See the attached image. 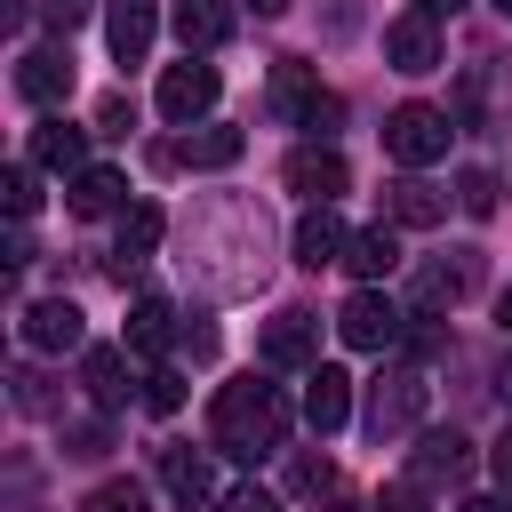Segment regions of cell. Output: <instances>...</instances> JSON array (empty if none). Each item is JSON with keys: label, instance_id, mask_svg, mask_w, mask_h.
<instances>
[{"label": "cell", "instance_id": "6da1fadb", "mask_svg": "<svg viewBox=\"0 0 512 512\" xmlns=\"http://www.w3.org/2000/svg\"><path fill=\"white\" fill-rule=\"evenodd\" d=\"M184 272L208 296H248L272 272V216L248 192H208L184 216Z\"/></svg>", "mask_w": 512, "mask_h": 512}, {"label": "cell", "instance_id": "7a4b0ae2", "mask_svg": "<svg viewBox=\"0 0 512 512\" xmlns=\"http://www.w3.org/2000/svg\"><path fill=\"white\" fill-rule=\"evenodd\" d=\"M288 416H296L288 392L264 384V376L248 368V376H232V384L216 392V408H208V440H216V456H232V464H264V456H280Z\"/></svg>", "mask_w": 512, "mask_h": 512}, {"label": "cell", "instance_id": "3957f363", "mask_svg": "<svg viewBox=\"0 0 512 512\" xmlns=\"http://www.w3.org/2000/svg\"><path fill=\"white\" fill-rule=\"evenodd\" d=\"M272 112L288 120V128H304V136H336V120H344V96H328L320 80H312V64H272Z\"/></svg>", "mask_w": 512, "mask_h": 512}, {"label": "cell", "instance_id": "277c9868", "mask_svg": "<svg viewBox=\"0 0 512 512\" xmlns=\"http://www.w3.org/2000/svg\"><path fill=\"white\" fill-rule=\"evenodd\" d=\"M424 400H432V384H424V368H384L376 384H368V440L384 448V440H400V432H416V416H424Z\"/></svg>", "mask_w": 512, "mask_h": 512}, {"label": "cell", "instance_id": "5b68a950", "mask_svg": "<svg viewBox=\"0 0 512 512\" xmlns=\"http://www.w3.org/2000/svg\"><path fill=\"white\" fill-rule=\"evenodd\" d=\"M448 136H456V128H448L440 104H392V112H384V152H392L400 168H432V160L448 152Z\"/></svg>", "mask_w": 512, "mask_h": 512}, {"label": "cell", "instance_id": "8992f818", "mask_svg": "<svg viewBox=\"0 0 512 512\" xmlns=\"http://www.w3.org/2000/svg\"><path fill=\"white\" fill-rule=\"evenodd\" d=\"M408 320H416V312H400L384 288H352L344 312H336V336H344L352 352H392V344L408 336Z\"/></svg>", "mask_w": 512, "mask_h": 512}, {"label": "cell", "instance_id": "52a82bcc", "mask_svg": "<svg viewBox=\"0 0 512 512\" xmlns=\"http://www.w3.org/2000/svg\"><path fill=\"white\" fill-rule=\"evenodd\" d=\"M224 96V72L216 64H200V56H184V64H168L160 72V112L176 120V128H192V120H208V104Z\"/></svg>", "mask_w": 512, "mask_h": 512}, {"label": "cell", "instance_id": "ba28073f", "mask_svg": "<svg viewBox=\"0 0 512 512\" xmlns=\"http://www.w3.org/2000/svg\"><path fill=\"white\" fill-rule=\"evenodd\" d=\"M280 176H288V192H304L312 208H336V200L352 192V168H344V152H328V144H296Z\"/></svg>", "mask_w": 512, "mask_h": 512}, {"label": "cell", "instance_id": "9c48e42d", "mask_svg": "<svg viewBox=\"0 0 512 512\" xmlns=\"http://www.w3.org/2000/svg\"><path fill=\"white\" fill-rule=\"evenodd\" d=\"M240 152H248V136H240V128H224V120H200V128H184L176 144H160L152 160H160V168H232Z\"/></svg>", "mask_w": 512, "mask_h": 512}, {"label": "cell", "instance_id": "30bf717a", "mask_svg": "<svg viewBox=\"0 0 512 512\" xmlns=\"http://www.w3.org/2000/svg\"><path fill=\"white\" fill-rule=\"evenodd\" d=\"M480 288V248H448L432 264H416V312H440V304H464Z\"/></svg>", "mask_w": 512, "mask_h": 512}, {"label": "cell", "instance_id": "8fae6325", "mask_svg": "<svg viewBox=\"0 0 512 512\" xmlns=\"http://www.w3.org/2000/svg\"><path fill=\"white\" fill-rule=\"evenodd\" d=\"M264 368H320V320L304 312V304H288V312H272L264 320Z\"/></svg>", "mask_w": 512, "mask_h": 512}, {"label": "cell", "instance_id": "7c38bea8", "mask_svg": "<svg viewBox=\"0 0 512 512\" xmlns=\"http://www.w3.org/2000/svg\"><path fill=\"white\" fill-rule=\"evenodd\" d=\"M16 96H24V104H64V96H72V48H64V40L24 48V56H16Z\"/></svg>", "mask_w": 512, "mask_h": 512}, {"label": "cell", "instance_id": "4fadbf2b", "mask_svg": "<svg viewBox=\"0 0 512 512\" xmlns=\"http://www.w3.org/2000/svg\"><path fill=\"white\" fill-rule=\"evenodd\" d=\"M384 64H392V72H432V64H440V24H432L424 8L392 16V24H384Z\"/></svg>", "mask_w": 512, "mask_h": 512}, {"label": "cell", "instance_id": "5bb4252c", "mask_svg": "<svg viewBox=\"0 0 512 512\" xmlns=\"http://www.w3.org/2000/svg\"><path fill=\"white\" fill-rule=\"evenodd\" d=\"M80 336H88V320H80L72 296H40V304L24 312V344H32V352H80Z\"/></svg>", "mask_w": 512, "mask_h": 512}, {"label": "cell", "instance_id": "9a60e30c", "mask_svg": "<svg viewBox=\"0 0 512 512\" xmlns=\"http://www.w3.org/2000/svg\"><path fill=\"white\" fill-rule=\"evenodd\" d=\"M152 32H160V8L152 0H104V40L120 64H144L152 56Z\"/></svg>", "mask_w": 512, "mask_h": 512}, {"label": "cell", "instance_id": "2e32d148", "mask_svg": "<svg viewBox=\"0 0 512 512\" xmlns=\"http://www.w3.org/2000/svg\"><path fill=\"white\" fill-rule=\"evenodd\" d=\"M344 416H352V376L344 368H304V424L328 440V432H344Z\"/></svg>", "mask_w": 512, "mask_h": 512}, {"label": "cell", "instance_id": "e0dca14e", "mask_svg": "<svg viewBox=\"0 0 512 512\" xmlns=\"http://www.w3.org/2000/svg\"><path fill=\"white\" fill-rule=\"evenodd\" d=\"M464 464H472V440L464 432H424L416 456H408V480L416 488H448V480H464Z\"/></svg>", "mask_w": 512, "mask_h": 512}, {"label": "cell", "instance_id": "ac0fdd59", "mask_svg": "<svg viewBox=\"0 0 512 512\" xmlns=\"http://www.w3.org/2000/svg\"><path fill=\"white\" fill-rule=\"evenodd\" d=\"M168 24H176V40H184V56H208V48L232 40V0H176Z\"/></svg>", "mask_w": 512, "mask_h": 512}, {"label": "cell", "instance_id": "d6986e66", "mask_svg": "<svg viewBox=\"0 0 512 512\" xmlns=\"http://www.w3.org/2000/svg\"><path fill=\"white\" fill-rule=\"evenodd\" d=\"M80 384H88V400H96L104 416H120V408H128V392H136V384H128V352L88 344V352H80Z\"/></svg>", "mask_w": 512, "mask_h": 512}, {"label": "cell", "instance_id": "ffe728a7", "mask_svg": "<svg viewBox=\"0 0 512 512\" xmlns=\"http://www.w3.org/2000/svg\"><path fill=\"white\" fill-rule=\"evenodd\" d=\"M160 488H168L184 512H200V504H208V488H216V480H208V456H200V448H184V440H160Z\"/></svg>", "mask_w": 512, "mask_h": 512}, {"label": "cell", "instance_id": "44dd1931", "mask_svg": "<svg viewBox=\"0 0 512 512\" xmlns=\"http://www.w3.org/2000/svg\"><path fill=\"white\" fill-rule=\"evenodd\" d=\"M64 208L72 216H128V176L120 168H80L64 184Z\"/></svg>", "mask_w": 512, "mask_h": 512}, {"label": "cell", "instance_id": "7402d4cb", "mask_svg": "<svg viewBox=\"0 0 512 512\" xmlns=\"http://www.w3.org/2000/svg\"><path fill=\"white\" fill-rule=\"evenodd\" d=\"M80 152H88V128H72V120H40V128H32V168H56V176L72 184V176L88 168Z\"/></svg>", "mask_w": 512, "mask_h": 512}, {"label": "cell", "instance_id": "603a6c76", "mask_svg": "<svg viewBox=\"0 0 512 512\" xmlns=\"http://www.w3.org/2000/svg\"><path fill=\"white\" fill-rule=\"evenodd\" d=\"M344 264H352V280H360V288H376L384 272H400V232H392V224L352 232V240H344Z\"/></svg>", "mask_w": 512, "mask_h": 512}, {"label": "cell", "instance_id": "cb8c5ba5", "mask_svg": "<svg viewBox=\"0 0 512 512\" xmlns=\"http://www.w3.org/2000/svg\"><path fill=\"white\" fill-rule=\"evenodd\" d=\"M176 328H184V320H176V304H168V296H136V304H128V352L160 360V352L176 344Z\"/></svg>", "mask_w": 512, "mask_h": 512}, {"label": "cell", "instance_id": "d4e9b609", "mask_svg": "<svg viewBox=\"0 0 512 512\" xmlns=\"http://www.w3.org/2000/svg\"><path fill=\"white\" fill-rule=\"evenodd\" d=\"M344 224H336V208H304V224H296V264L304 272H320V264H344Z\"/></svg>", "mask_w": 512, "mask_h": 512}, {"label": "cell", "instance_id": "484cf974", "mask_svg": "<svg viewBox=\"0 0 512 512\" xmlns=\"http://www.w3.org/2000/svg\"><path fill=\"white\" fill-rule=\"evenodd\" d=\"M160 232H168V216H160L152 200H136V208L120 216V248H112V272L128 280V264H144V256L160 248Z\"/></svg>", "mask_w": 512, "mask_h": 512}, {"label": "cell", "instance_id": "4316f807", "mask_svg": "<svg viewBox=\"0 0 512 512\" xmlns=\"http://www.w3.org/2000/svg\"><path fill=\"white\" fill-rule=\"evenodd\" d=\"M384 216H392V224H440V216H448V192H432L424 176H400V184L384 192Z\"/></svg>", "mask_w": 512, "mask_h": 512}, {"label": "cell", "instance_id": "83f0119b", "mask_svg": "<svg viewBox=\"0 0 512 512\" xmlns=\"http://www.w3.org/2000/svg\"><path fill=\"white\" fill-rule=\"evenodd\" d=\"M456 208H464V216H496V176H488V168H464V176H456Z\"/></svg>", "mask_w": 512, "mask_h": 512}, {"label": "cell", "instance_id": "f1b7e54d", "mask_svg": "<svg viewBox=\"0 0 512 512\" xmlns=\"http://www.w3.org/2000/svg\"><path fill=\"white\" fill-rule=\"evenodd\" d=\"M144 408H152V416H176V408H184V376H176V368H152V376H144Z\"/></svg>", "mask_w": 512, "mask_h": 512}, {"label": "cell", "instance_id": "f546056e", "mask_svg": "<svg viewBox=\"0 0 512 512\" xmlns=\"http://www.w3.org/2000/svg\"><path fill=\"white\" fill-rule=\"evenodd\" d=\"M104 448H112V424H104V416H96V424H64V456H80V464H96Z\"/></svg>", "mask_w": 512, "mask_h": 512}, {"label": "cell", "instance_id": "4dcf8cb0", "mask_svg": "<svg viewBox=\"0 0 512 512\" xmlns=\"http://www.w3.org/2000/svg\"><path fill=\"white\" fill-rule=\"evenodd\" d=\"M8 384H16V408H24V416H48V408H56V392H48V376H40V368H16Z\"/></svg>", "mask_w": 512, "mask_h": 512}, {"label": "cell", "instance_id": "1f68e13d", "mask_svg": "<svg viewBox=\"0 0 512 512\" xmlns=\"http://www.w3.org/2000/svg\"><path fill=\"white\" fill-rule=\"evenodd\" d=\"M288 488H304V496H328V488H336V464H328V456H296V464H288Z\"/></svg>", "mask_w": 512, "mask_h": 512}, {"label": "cell", "instance_id": "d6a6232c", "mask_svg": "<svg viewBox=\"0 0 512 512\" xmlns=\"http://www.w3.org/2000/svg\"><path fill=\"white\" fill-rule=\"evenodd\" d=\"M0 192H8V216H16V224L40 208V176H32V168H8V184H0Z\"/></svg>", "mask_w": 512, "mask_h": 512}, {"label": "cell", "instance_id": "836d02e7", "mask_svg": "<svg viewBox=\"0 0 512 512\" xmlns=\"http://www.w3.org/2000/svg\"><path fill=\"white\" fill-rule=\"evenodd\" d=\"M88 512H144V488H136V480H104V488L88 496Z\"/></svg>", "mask_w": 512, "mask_h": 512}, {"label": "cell", "instance_id": "e575fe53", "mask_svg": "<svg viewBox=\"0 0 512 512\" xmlns=\"http://www.w3.org/2000/svg\"><path fill=\"white\" fill-rule=\"evenodd\" d=\"M176 344H184L192 360H216V320H208V312H192V320L176 328Z\"/></svg>", "mask_w": 512, "mask_h": 512}, {"label": "cell", "instance_id": "d590c367", "mask_svg": "<svg viewBox=\"0 0 512 512\" xmlns=\"http://www.w3.org/2000/svg\"><path fill=\"white\" fill-rule=\"evenodd\" d=\"M128 128H136V104L128 96H104L96 104V136H128Z\"/></svg>", "mask_w": 512, "mask_h": 512}, {"label": "cell", "instance_id": "8d00e7d4", "mask_svg": "<svg viewBox=\"0 0 512 512\" xmlns=\"http://www.w3.org/2000/svg\"><path fill=\"white\" fill-rule=\"evenodd\" d=\"M424 496H432V488H416V480H392V488L376 496V512H424Z\"/></svg>", "mask_w": 512, "mask_h": 512}, {"label": "cell", "instance_id": "74e56055", "mask_svg": "<svg viewBox=\"0 0 512 512\" xmlns=\"http://www.w3.org/2000/svg\"><path fill=\"white\" fill-rule=\"evenodd\" d=\"M216 512H280V496H272V488H232Z\"/></svg>", "mask_w": 512, "mask_h": 512}, {"label": "cell", "instance_id": "f35d334b", "mask_svg": "<svg viewBox=\"0 0 512 512\" xmlns=\"http://www.w3.org/2000/svg\"><path fill=\"white\" fill-rule=\"evenodd\" d=\"M88 8H96V0H40V16H48L56 32H72V24H88Z\"/></svg>", "mask_w": 512, "mask_h": 512}, {"label": "cell", "instance_id": "ab89813d", "mask_svg": "<svg viewBox=\"0 0 512 512\" xmlns=\"http://www.w3.org/2000/svg\"><path fill=\"white\" fill-rule=\"evenodd\" d=\"M488 464H496V480H504V488H512V424H504V440H496V448H488Z\"/></svg>", "mask_w": 512, "mask_h": 512}, {"label": "cell", "instance_id": "60d3db41", "mask_svg": "<svg viewBox=\"0 0 512 512\" xmlns=\"http://www.w3.org/2000/svg\"><path fill=\"white\" fill-rule=\"evenodd\" d=\"M496 400L512 408V352H504V368H496Z\"/></svg>", "mask_w": 512, "mask_h": 512}, {"label": "cell", "instance_id": "b9f144b4", "mask_svg": "<svg viewBox=\"0 0 512 512\" xmlns=\"http://www.w3.org/2000/svg\"><path fill=\"white\" fill-rule=\"evenodd\" d=\"M464 512H512L504 496H464Z\"/></svg>", "mask_w": 512, "mask_h": 512}, {"label": "cell", "instance_id": "7bdbcfd3", "mask_svg": "<svg viewBox=\"0 0 512 512\" xmlns=\"http://www.w3.org/2000/svg\"><path fill=\"white\" fill-rule=\"evenodd\" d=\"M416 8H424V16H432V24H440V16H456V8H464V0H416Z\"/></svg>", "mask_w": 512, "mask_h": 512}, {"label": "cell", "instance_id": "ee69618b", "mask_svg": "<svg viewBox=\"0 0 512 512\" xmlns=\"http://www.w3.org/2000/svg\"><path fill=\"white\" fill-rule=\"evenodd\" d=\"M320 512H376V504H360V496H328Z\"/></svg>", "mask_w": 512, "mask_h": 512}, {"label": "cell", "instance_id": "f6af8a7d", "mask_svg": "<svg viewBox=\"0 0 512 512\" xmlns=\"http://www.w3.org/2000/svg\"><path fill=\"white\" fill-rule=\"evenodd\" d=\"M496 320H504V336H512V288H504V296H496Z\"/></svg>", "mask_w": 512, "mask_h": 512}, {"label": "cell", "instance_id": "bcb514c9", "mask_svg": "<svg viewBox=\"0 0 512 512\" xmlns=\"http://www.w3.org/2000/svg\"><path fill=\"white\" fill-rule=\"evenodd\" d=\"M280 8H288V0H256V16H280Z\"/></svg>", "mask_w": 512, "mask_h": 512}, {"label": "cell", "instance_id": "7dc6e473", "mask_svg": "<svg viewBox=\"0 0 512 512\" xmlns=\"http://www.w3.org/2000/svg\"><path fill=\"white\" fill-rule=\"evenodd\" d=\"M496 16H512V0H496Z\"/></svg>", "mask_w": 512, "mask_h": 512}]
</instances>
